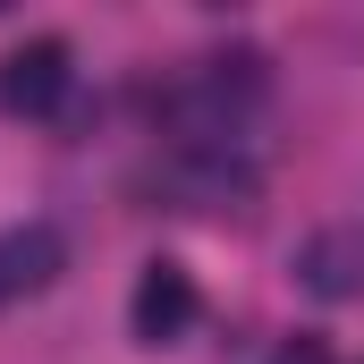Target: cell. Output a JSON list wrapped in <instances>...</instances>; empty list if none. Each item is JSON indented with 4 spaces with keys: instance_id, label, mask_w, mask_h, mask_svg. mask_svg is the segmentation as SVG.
Instances as JSON below:
<instances>
[{
    "instance_id": "cell-1",
    "label": "cell",
    "mask_w": 364,
    "mask_h": 364,
    "mask_svg": "<svg viewBox=\"0 0 364 364\" xmlns=\"http://www.w3.org/2000/svg\"><path fill=\"white\" fill-rule=\"evenodd\" d=\"M263 93H272V60H263V51H212V60H195L153 110H161L170 153H220V144H246V136H255Z\"/></svg>"
},
{
    "instance_id": "cell-2",
    "label": "cell",
    "mask_w": 364,
    "mask_h": 364,
    "mask_svg": "<svg viewBox=\"0 0 364 364\" xmlns=\"http://www.w3.org/2000/svg\"><path fill=\"white\" fill-rule=\"evenodd\" d=\"M161 186L178 195L186 212H220V203H255L263 161H255L246 144H220V153H170V161H161Z\"/></svg>"
},
{
    "instance_id": "cell-3",
    "label": "cell",
    "mask_w": 364,
    "mask_h": 364,
    "mask_svg": "<svg viewBox=\"0 0 364 364\" xmlns=\"http://www.w3.org/2000/svg\"><path fill=\"white\" fill-rule=\"evenodd\" d=\"M288 272H296L305 296H322V305H356V296H364V212L331 220V229H314V237L296 246Z\"/></svg>"
},
{
    "instance_id": "cell-4",
    "label": "cell",
    "mask_w": 364,
    "mask_h": 364,
    "mask_svg": "<svg viewBox=\"0 0 364 364\" xmlns=\"http://www.w3.org/2000/svg\"><path fill=\"white\" fill-rule=\"evenodd\" d=\"M127 331H136V348H170L195 331V279L178 263H144L136 279V296H127Z\"/></svg>"
},
{
    "instance_id": "cell-5",
    "label": "cell",
    "mask_w": 364,
    "mask_h": 364,
    "mask_svg": "<svg viewBox=\"0 0 364 364\" xmlns=\"http://www.w3.org/2000/svg\"><path fill=\"white\" fill-rule=\"evenodd\" d=\"M60 93H68V43H60V34H34V43H17V51L0 60V110L43 119Z\"/></svg>"
},
{
    "instance_id": "cell-6",
    "label": "cell",
    "mask_w": 364,
    "mask_h": 364,
    "mask_svg": "<svg viewBox=\"0 0 364 364\" xmlns=\"http://www.w3.org/2000/svg\"><path fill=\"white\" fill-rule=\"evenodd\" d=\"M60 263H68V246H60L51 220H17V229H0V314L26 305V296H43V288L60 279Z\"/></svg>"
},
{
    "instance_id": "cell-7",
    "label": "cell",
    "mask_w": 364,
    "mask_h": 364,
    "mask_svg": "<svg viewBox=\"0 0 364 364\" xmlns=\"http://www.w3.org/2000/svg\"><path fill=\"white\" fill-rule=\"evenodd\" d=\"M272 364H331V339H314V331H296V339H279Z\"/></svg>"
}]
</instances>
